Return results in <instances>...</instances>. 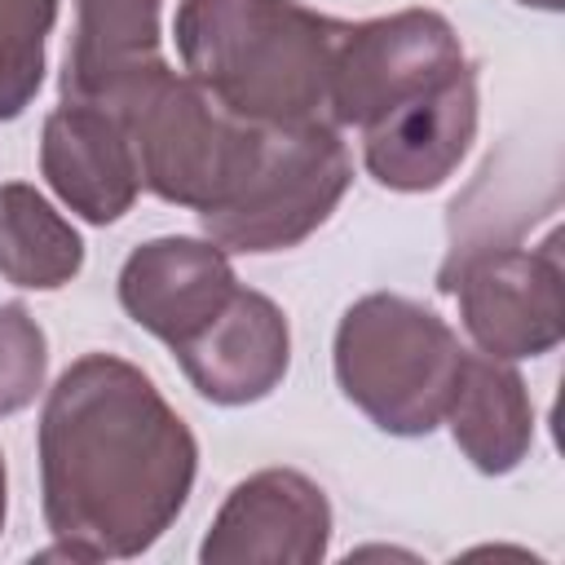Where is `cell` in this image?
<instances>
[{
    "instance_id": "cell-13",
    "label": "cell",
    "mask_w": 565,
    "mask_h": 565,
    "mask_svg": "<svg viewBox=\"0 0 565 565\" xmlns=\"http://www.w3.org/2000/svg\"><path fill=\"white\" fill-rule=\"evenodd\" d=\"M163 0H75V40L62 66V102L110 106L163 62Z\"/></svg>"
},
{
    "instance_id": "cell-6",
    "label": "cell",
    "mask_w": 565,
    "mask_h": 565,
    "mask_svg": "<svg viewBox=\"0 0 565 565\" xmlns=\"http://www.w3.org/2000/svg\"><path fill=\"white\" fill-rule=\"evenodd\" d=\"M437 287L459 300L468 335L490 358H539L565 340L556 234L543 247H455Z\"/></svg>"
},
{
    "instance_id": "cell-5",
    "label": "cell",
    "mask_w": 565,
    "mask_h": 565,
    "mask_svg": "<svg viewBox=\"0 0 565 565\" xmlns=\"http://www.w3.org/2000/svg\"><path fill=\"white\" fill-rule=\"evenodd\" d=\"M353 181L349 150L335 124H282L260 132V154L243 185L212 212H199L212 243L225 252H287L305 243L344 199Z\"/></svg>"
},
{
    "instance_id": "cell-15",
    "label": "cell",
    "mask_w": 565,
    "mask_h": 565,
    "mask_svg": "<svg viewBox=\"0 0 565 565\" xmlns=\"http://www.w3.org/2000/svg\"><path fill=\"white\" fill-rule=\"evenodd\" d=\"M84 269L79 230L26 181L0 185V278L26 291H57Z\"/></svg>"
},
{
    "instance_id": "cell-12",
    "label": "cell",
    "mask_w": 565,
    "mask_h": 565,
    "mask_svg": "<svg viewBox=\"0 0 565 565\" xmlns=\"http://www.w3.org/2000/svg\"><path fill=\"white\" fill-rule=\"evenodd\" d=\"M40 172L53 194L88 225L119 221L141 194L137 154L119 115L93 102H62L44 119Z\"/></svg>"
},
{
    "instance_id": "cell-8",
    "label": "cell",
    "mask_w": 565,
    "mask_h": 565,
    "mask_svg": "<svg viewBox=\"0 0 565 565\" xmlns=\"http://www.w3.org/2000/svg\"><path fill=\"white\" fill-rule=\"evenodd\" d=\"M331 543V503L296 468H265L238 481L199 543L203 565H313Z\"/></svg>"
},
{
    "instance_id": "cell-7",
    "label": "cell",
    "mask_w": 565,
    "mask_h": 565,
    "mask_svg": "<svg viewBox=\"0 0 565 565\" xmlns=\"http://www.w3.org/2000/svg\"><path fill=\"white\" fill-rule=\"evenodd\" d=\"M455 66H463L459 35L433 9L344 22L327 88V124L366 128L428 84L446 79Z\"/></svg>"
},
{
    "instance_id": "cell-17",
    "label": "cell",
    "mask_w": 565,
    "mask_h": 565,
    "mask_svg": "<svg viewBox=\"0 0 565 565\" xmlns=\"http://www.w3.org/2000/svg\"><path fill=\"white\" fill-rule=\"evenodd\" d=\"M49 371V340L26 305H0V419L35 402Z\"/></svg>"
},
{
    "instance_id": "cell-4",
    "label": "cell",
    "mask_w": 565,
    "mask_h": 565,
    "mask_svg": "<svg viewBox=\"0 0 565 565\" xmlns=\"http://www.w3.org/2000/svg\"><path fill=\"white\" fill-rule=\"evenodd\" d=\"M106 110L119 115L132 141L141 185L177 207H221L260 154L265 128L221 110L190 75H177L168 62L128 84Z\"/></svg>"
},
{
    "instance_id": "cell-10",
    "label": "cell",
    "mask_w": 565,
    "mask_h": 565,
    "mask_svg": "<svg viewBox=\"0 0 565 565\" xmlns=\"http://www.w3.org/2000/svg\"><path fill=\"white\" fill-rule=\"evenodd\" d=\"M234 287L238 278L225 247L190 234L150 238L132 247L119 269L124 313L168 349H181L190 335H199L225 309Z\"/></svg>"
},
{
    "instance_id": "cell-19",
    "label": "cell",
    "mask_w": 565,
    "mask_h": 565,
    "mask_svg": "<svg viewBox=\"0 0 565 565\" xmlns=\"http://www.w3.org/2000/svg\"><path fill=\"white\" fill-rule=\"evenodd\" d=\"M521 4H530V9H547V13H556L565 0H521Z\"/></svg>"
},
{
    "instance_id": "cell-16",
    "label": "cell",
    "mask_w": 565,
    "mask_h": 565,
    "mask_svg": "<svg viewBox=\"0 0 565 565\" xmlns=\"http://www.w3.org/2000/svg\"><path fill=\"white\" fill-rule=\"evenodd\" d=\"M57 0H0V119H18L44 84Z\"/></svg>"
},
{
    "instance_id": "cell-9",
    "label": "cell",
    "mask_w": 565,
    "mask_h": 565,
    "mask_svg": "<svg viewBox=\"0 0 565 565\" xmlns=\"http://www.w3.org/2000/svg\"><path fill=\"white\" fill-rule=\"evenodd\" d=\"M472 137H477V75L463 62L446 79L428 84L411 102L366 124L362 159L384 190L424 194L437 190L459 168Z\"/></svg>"
},
{
    "instance_id": "cell-14",
    "label": "cell",
    "mask_w": 565,
    "mask_h": 565,
    "mask_svg": "<svg viewBox=\"0 0 565 565\" xmlns=\"http://www.w3.org/2000/svg\"><path fill=\"white\" fill-rule=\"evenodd\" d=\"M446 424L477 472H512L534 446V402L521 371L490 353H463Z\"/></svg>"
},
{
    "instance_id": "cell-11",
    "label": "cell",
    "mask_w": 565,
    "mask_h": 565,
    "mask_svg": "<svg viewBox=\"0 0 565 565\" xmlns=\"http://www.w3.org/2000/svg\"><path fill=\"white\" fill-rule=\"evenodd\" d=\"M172 353L199 397L216 406H247L282 384L291 362V327L265 291L234 287L225 309Z\"/></svg>"
},
{
    "instance_id": "cell-3",
    "label": "cell",
    "mask_w": 565,
    "mask_h": 565,
    "mask_svg": "<svg viewBox=\"0 0 565 565\" xmlns=\"http://www.w3.org/2000/svg\"><path fill=\"white\" fill-rule=\"evenodd\" d=\"M331 366L340 393L388 437H428L450 406L463 349L428 305L371 291L335 327Z\"/></svg>"
},
{
    "instance_id": "cell-1",
    "label": "cell",
    "mask_w": 565,
    "mask_h": 565,
    "mask_svg": "<svg viewBox=\"0 0 565 565\" xmlns=\"http://www.w3.org/2000/svg\"><path fill=\"white\" fill-rule=\"evenodd\" d=\"M194 472L199 441L141 366L115 353H84L49 388L40 494L57 539L53 556H141L181 516Z\"/></svg>"
},
{
    "instance_id": "cell-18",
    "label": "cell",
    "mask_w": 565,
    "mask_h": 565,
    "mask_svg": "<svg viewBox=\"0 0 565 565\" xmlns=\"http://www.w3.org/2000/svg\"><path fill=\"white\" fill-rule=\"evenodd\" d=\"M4 494H9V481H4V455H0V530H4Z\"/></svg>"
},
{
    "instance_id": "cell-2",
    "label": "cell",
    "mask_w": 565,
    "mask_h": 565,
    "mask_svg": "<svg viewBox=\"0 0 565 565\" xmlns=\"http://www.w3.org/2000/svg\"><path fill=\"white\" fill-rule=\"evenodd\" d=\"M172 31L185 75L234 119L260 128L327 119L340 18L296 0H181Z\"/></svg>"
}]
</instances>
